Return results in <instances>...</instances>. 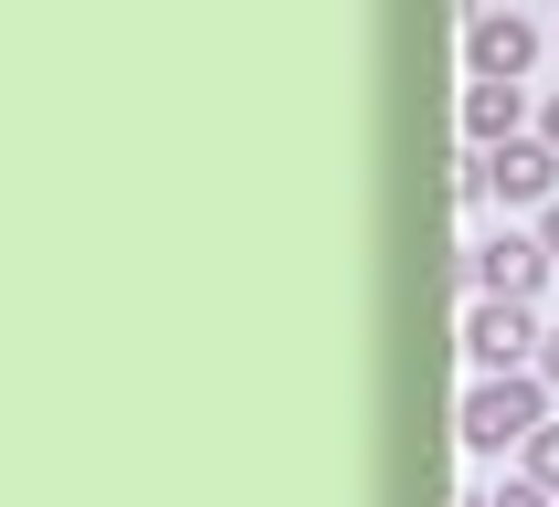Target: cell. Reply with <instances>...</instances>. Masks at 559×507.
I'll return each mask as SVG.
<instances>
[{"label":"cell","mask_w":559,"mask_h":507,"mask_svg":"<svg viewBox=\"0 0 559 507\" xmlns=\"http://www.w3.org/2000/svg\"><path fill=\"white\" fill-rule=\"evenodd\" d=\"M538 423H549V380H538V370H475L465 412H454L465 455H507V444H528Z\"/></svg>","instance_id":"obj_1"},{"label":"cell","mask_w":559,"mask_h":507,"mask_svg":"<svg viewBox=\"0 0 559 507\" xmlns=\"http://www.w3.org/2000/svg\"><path fill=\"white\" fill-rule=\"evenodd\" d=\"M538 339H549V328H538L528 296H475V307H465V349H475V370H528Z\"/></svg>","instance_id":"obj_2"},{"label":"cell","mask_w":559,"mask_h":507,"mask_svg":"<svg viewBox=\"0 0 559 507\" xmlns=\"http://www.w3.org/2000/svg\"><path fill=\"white\" fill-rule=\"evenodd\" d=\"M475 158H486V190L507 212H549L559 201V149L549 138H507V149H475Z\"/></svg>","instance_id":"obj_3"},{"label":"cell","mask_w":559,"mask_h":507,"mask_svg":"<svg viewBox=\"0 0 559 507\" xmlns=\"http://www.w3.org/2000/svg\"><path fill=\"white\" fill-rule=\"evenodd\" d=\"M465 63H475V85H518V74H528L538 63V22L528 11H475V32H465Z\"/></svg>","instance_id":"obj_4"},{"label":"cell","mask_w":559,"mask_h":507,"mask_svg":"<svg viewBox=\"0 0 559 507\" xmlns=\"http://www.w3.org/2000/svg\"><path fill=\"white\" fill-rule=\"evenodd\" d=\"M549 264H559V254L538 244V233H486V244H475V296H528V307H538Z\"/></svg>","instance_id":"obj_5"},{"label":"cell","mask_w":559,"mask_h":507,"mask_svg":"<svg viewBox=\"0 0 559 507\" xmlns=\"http://www.w3.org/2000/svg\"><path fill=\"white\" fill-rule=\"evenodd\" d=\"M518 117H528V106H518V85H465V149H507V138H518Z\"/></svg>","instance_id":"obj_6"},{"label":"cell","mask_w":559,"mask_h":507,"mask_svg":"<svg viewBox=\"0 0 559 507\" xmlns=\"http://www.w3.org/2000/svg\"><path fill=\"white\" fill-rule=\"evenodd\" d=\"M518 475H538V486L559 497V423H538V434L518 444Z\"/></svg>","instance_id":"obj_7"},{"label":"cell","mask_w":559,"mask_h":507,"mask_svg":"<svg viewBox=\"0 0 559 507\" xmlns=\"http://www.w3.org/2000/svg\"><path fill=\"white\" fill-rule=\"evenodd\" d=\"M486 507H559V497L538 486V475H507V486H486Z\"/></svg>","instance_id":"obj_8"},{"label":"cell","mask_w":559,"mask_h":507,"mask_svg":"<svg viewBox=\"0 0 559 507\" xmlns=\"http://www.w3.org/2000/svg\"><path fill=\"white\" fill-rule=\"evenodd\" d=\"M528 370H538V380H549V391H559V328H549V339H538V359H528Z\"/></svg>","instance_id":"obj_9"},{"label":"cell","mask_w":559,"mask_h":507,"mask_svg":"<svg viewBox=\"0 0 559 507\" xmlns=\"http://www.w3.org/2000/svg\"><path fill=\"white\" fill-rule=\"evenodd\" d=\"M538 138H549V149H559V95H549V106H538Z\"/></svg>","instance_id":"obj_10"},{"label":"cell","mask_w":559,"mask_h":507,"mask_svg":"<svg viewBox=\"0 0 559 507\" xmlns=\"http://www.w3.org/2000/svg\"><path fill=\"white\" fill-rule=\"evenodd\" d=\"M538 244H549V254H559V201H549V212H538Z\"/></svg>","instance_id":"obj_11"}]
</instances>
